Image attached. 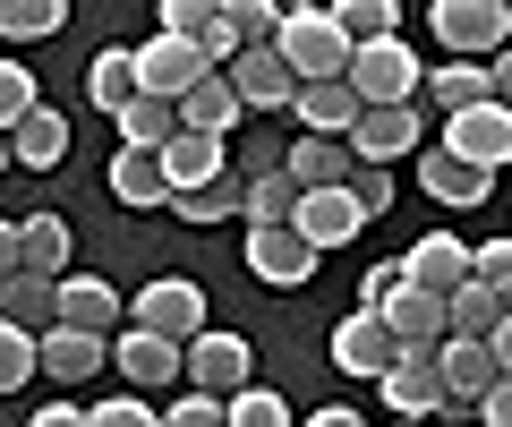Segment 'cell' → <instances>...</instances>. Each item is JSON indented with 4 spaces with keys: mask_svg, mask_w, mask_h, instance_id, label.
<instances>
[{
    "mask_svg": "<svg viewBox=\"0 0 512 427\" xmlns=\"http://www.w3.org/2000/svg\"><path fill=\"white\" fill-rule=\"evenodd\" d=\"M393 427H419V419H393Z\"/></svg>",
    "mask_w": 512,
    "mask_h": 427,
    "instance_id": "cell-52",
    "label": "cell"
},
{
    "mask_svg": "<svg viewBox=\"0 0 512 427\" xmlns=\"http://www.w3.org/2000/svg\"><path fill=\"white\" fill-rule=\"evenodd\" d=\"M427 26H436L444 60H487V69H495V60L512 52V9H504V0H436Z\"/></svg>",
    "mask_w": 512,
    "mask_h": 427,
    "instance_id": "cell-3",
    "label": "cell"
},
{
    "mask_svg": "<svg viewBox=\"0 0 512 427\" xmlns=\"http://www.w3.org/2000/svg\"><path fill=\"white\" fill-rule=\"evenodd\" d=\"M137 94H146V86H137V43H103V52H94V69H86V103L120 120Z\"/></svg>",
    "mask_w": 512,
    "mask_h": 427,
    "instance_id": "cell-20",
    "label": "cell"
},
{
    "mask_svg": "<svg viewBox=\"0 0 512 427\" xmlns=\"http://www.w3.org/2000/svg\"><path fill=\"white\" fill-rule=\"evenodd\" d=\"M111 368H120L128 385H180L188 393V342H163V334H146V325H120V334H111Z\"/></svg>",
    "mask_w": 512,
    "mask_h": 427,
    "instance_id": "cell-9",
    "label": "cell"
},
{
    "mask_svg": "<svg viewBox=\"0 0 512 427\" xmlns=\"http://www.w3.org/2000/svg\"><path fill=\"white\" fill-rule=\"evenodd\" d=\"M419 188H427V197H436V205H487V171H470V163H461V154H444V146H427L419 154Z\"/></svg>",
    "mask_w": 512,
    "mask_h": 427,
    "instance_id": "cell-25",
    "label": "cell"
},
{
    "mask_svg": "<svg viewBox=\"0 0 512 427\" xmlns=\"http://www.w3.org/2000/svg\"><path fill=\"white\" fill-rule=\"evenodd\" d=\"M214 77V60H205V43H180V35H154L137 43V86L154 94V103H188V94Z\"/></svg>",
    "mask_w": 512,
    "mask_h": 427,
    "instance_id": "cell-6",
    "label": "cell"
},
{
    "mask_svg": "<svg viewBox=\"0 0 512 427\" xmlns=\"http://www.w3.org/2000/svg\"><path fill=\"white\" fill-rule=\"evenodd\" d=\"M299 240L316 248V257H325V248H350L367 231V214H359V197H350V188H308V197H299Z\"/></svg>",
    "mask_w": 512,
    "mask_h": 427,
    "instance_id": "cell-12",
    "label": "cell"
},
{
    "mask_svg": "<svg viewBox=\"0 0 512 427\" xmlns=\"http://www.w3.org/2000/svg\"><path fill=\"white\" fill-rule=\"evenodd\" d=\"M35 112H43V86H35V69H26V60H0V137H18Z\"/></svg>",
    "mask_w": 512,
    "mask_h": 427,
    "instance_id": "cell-33",
    "label": "cell"
},
{
    "mask_svg": "<svg viewBox=\"0 0 512 427\" xmlns=\"http://www.w3.org/2000/svg\"><path fill=\"white\" fill-rule=\"evenodd\" d=\"M274 52L291 60L299 86H342V77H350V35L333 26V9H282Z\"/></svg>",
    "mask_w": 512,
    "mask_h": 427,
    "instance_id": "cell-2",
    "label": "cell"
},
{
    "mask_svg": "<svg viewBox=\"0 0 512 427\" xmlns=\"http://www.w3.org/2000/svg\"><path fill=\"white\" fill-rule=\"evenodd\" d=\"M402 291H410L402 257H384V265H367V274H359V308H367V316H384V308H393Z\"/></svg>",
    "mask_w": 512,
    "mask_h": 427,
    "instance_id": "cell-40",
    "label": "cell"
},
{
    "mask_svg": "<svg viewBox=\"0 0 512 427\" xmlns=\"http://www.w3.org/2000/svg\"><path fill=\"white\" fill-rule=\"evenodd\" d=\"M0 316H9V325H26V334H52L60 325V282H43V274H9L0 282Z\"/></svg>",
    "mask_w": 512,
    "mask_h": 427,
    "instance_id": "cell-27",
    "label": "cell"
},
{
    "mask_svg": "<svg viewBox=\"0 0 512 427\" xmlns=\"http://www.w3.org/2000/svg\"><path fill=\"white\" fill-rule=\"evenodd\" d=\"M231 86H239L248 112H291V103H299V77H291V60H282L274 43H265V52H239L231 60Z\"/></svg>",
    "mask_w": 512,
    "mask_h": 427,
    "instance_id": "cell-14",
    "label": "cell"
},
{
    "mask_svg": "<svg viewBox=\"0 0 512 427\" xmlns=\"http://www.w3.org/2000/svg\"><path fill=\"white\" fill-rule=\"evenodd\" d=\"M444 316H453V342H495V325H504V299H495V291H478V282H470V291H461V299H444Z\"/></svg>",
    "mask_w": 512,
    "mask_h": 427,
    "instance_id": "cell-34",
    "label": "cell"
},
{
    "mask_svg": "<svg viewBox=\"0 0 512 427\" xmlns=\"http://www.w3.org/2000/svg\"><path fill=\"white\" fill-rule=\"evenodd\" d=\"M128 325H146V334H163V342H197V334H214L205 325V291L188 274H154L146 291L128 299Z\"/></svg>",
    "mask_w": 512,
    "mask_h": 427,
    "instance_id": "cell-5",
    "label": "cell"
},
{
    "mask_svg": "<svg viewBox=\"0 0 512 427\" xmlns=\"http://www.w3.org/2000/svg\"><path fill=\"white\" fill-rule=\"evenodd\" d=\"M239 120H248V103H239L231 69H214V77H205V86L180 103V129H197V137H231Z\"/></svg>",
    "mask_w": 512,
    "mask_h": 427,
    "instance_id": "cell-24",
    "label": "cell"
},
{
    "mask_svg": "<svg viewBox=\"0 0 512 427\" xmlns=\"http://www.w3.org/2000/svg\"><path fill=\"white\" fill-rule=\"evenodd\" d=\"M26 427H86V410H77V402H43Z\"/></svg>",
    "mask_w": 512,
    "mask_h": 427,
    "instance_id": "cell-47",
    "label": "cell"
},
{
    "mask_svg": "<svg viewBox=\"0 0 512 427\" xmlns=\"http://www.w3.org/2000/svg\"><path fill=\"white\" fill-rule=\"evenodd\" d=\"M478 291H495L512 308V240H478Z\"/></svg>",
    "mask_w": 512,
    "mask_h": 427,
    "instance_id": "cell-43",
    "label": "cell"
},
{
    "mask_svg": "<svg viewBox=\"0 0 512 427\" xmlns=\"http://www.w3.org/2000/svg\"><path fill=\"white\" fill-rule=\"evenodd\" d=\"M26 274L69 282V223L60 214H26Z\"/></svg>",
    "mask_w": 512,
    "mask_h": 427,
    "instance_id": "cell-32",
    "label": "cell"
},
{
    "mask_svg": "<svg viewBox=\"0 0 512 427\" xmlns=\"http://www.w3.org/2000/svg\"><path fill=\"white\" fill-rule=\"evenodd\" d=\"M0 171H18V154H9V137H0Z\"/></svg>",
    "mask_w": 512,
    "mask_h": 427,
    "instance_id": "cell-51",
    "label": "cell"
},
{
    "mask_svg": "<svg viewBox=\"0 0 512 427\" xmlns=\"http://www.w3.org/2000/svg\"><path fill=\"white\" fill-rule=\"evenodd\" d=\"M69 9L60 0H0V43H35V35H60Z\"/></svg>",
    "mask_w": 512,
    "mask_h": 427,
    "instance_id": "cell-36",
    "label": "cell"
},
{
    "mask_svg": "<svg viewBox=\"0 0 512 427\" xmlns=\"http://www.w3.org/2000/svg\"><path fill=\"white\" fill-rule=\"evenodd\" d=\"M231 427H291V402L274 385H248V393H231Z\"/></svg>",
    "mask_w": 512,
    "mask_h": 427,
    "instance_id": "cell-39",
    "label": "cell"
},
{
    "mask_svg": "<svg viewBox=\"0 0 512 427\" xmlns=\"http://www.w3.org/2000/svg\"><path fill=\"white\" fill-rule=\"evenodd\" d=\"M350 94H359L367 112H402V103H419L427 94V60H419V43H367V52H350V77H342Z\"/></svg>",
    "mask_w": 512,
    "mask_h": 427,
    "instance_id": "cell-1",
    "label": "cell"
},
{
    "mask_svg": "<svg viewBox=\"0 0 512 427\" xmlns=\"http://www.w3.org/2000/svg\"><path fill=\"white\" fill-rule=\"evenodd\" d=\"M120 316H128V299L111 291L103 274H69V282H60V325H77V334H103V342H111V325H120Z\"/></svg>",
    "mask_w": 512,
    "mask_h": 427,
    "instance_id": "cell-18",
    "label": "cell"
},
{
    "mask_svg": "<svg viewBox=\"0 0 512 427\" xmlns=\"http://www.w3.org/2000/svg\"><path fill=\"white\" fill-rule=\"evenodd\" d=\"M103 368H111L103 334H77V325H52V334H43V376H52V385H86V376H103Z\"/></svg>",
    "mask_w": 512,
    "mask_h": 427,
    "instance_id": "cell-19",
    "label": "cell"
},
{
    "mask_svg": "<svg viewBox=\"0 0 512 427\" xmlns=\"http://www.w3.org/2000/svg\"><path fill=\"white\" fill-rule=\"evenodd\" d=\"M419 137H427L419 103H402V112H359V129H350V163L384 171V163H402V154H419Z\"/></svg>",
    "mask_w": 512,
    "mask_h": 427,
    "instance_id": "cell-11",
    "label": "cell"
},
{
    "mask_svg": "<svg viewBox=\"0 0 512 427\" xmlns=\"http://www.w3.org/2000/svg\"><path fill=\"white\" fill-rule=\"evenodd\" d=\"M282 171H291V180H299V197H308V188H350V171H359V163H350V146H342V137H299Z\"/></svg>",
    "mask_w": 512,
    "mask_h": 427,
    "instance_id": "cell-28",
    "label": "cell"
},
{
    "mask_svg": "<svg viewBox=\"0 0 512 427\" xmlns=\"http://www.w3.org/2000/svg\"><path fill=\"white\" fill-rule=\"evenodd\" d=\"M419 103L444 112V120H461V112H478V103H495V69H487V60H436Z\"/></svg>",
    "mask_w": 512,
    "mask_h": 427,
    "instance_id": "cell-15",
    "label": "cell"
},
{
    "mask_svg": "<svg viewBox=\"0 0 512 427\" xmlns=\"http://www.w3.org/2000/svg\"><path fill=\"white\" fill-rule=\"evenodd\" d=\"M402 274H410V291H427V299H461L478 282V240H461V231H427V240L402 248Z\"/></svg>",
    "mask_w": 512,
    "mask_h": 427,
    "instance_id": "cell-4",
    "label": "cell"
},
{
    "mask_svg": "<svg viewBox=\"0 0 512 427\" xmlns=\"http://www.w3.org/2000/svg\"><path fill=\"white\" fill-rule=\"evenodd\" d=\"M9 154H18V171H52V163H69V120H60V112H35L18 137H9Z\"/></svg>",
    "mask_w": 512,
    "mask_h": 427,
    "instance_id": "cell-31",
    "label": "cell"
},
{
    "mask_svg": "<svg viewBox=\"0 0 512 427\" xmlns=\"http://www.w3.org/2000/svg\"><path fill=\"white\" fill-rule=\"evenodd\" d=\"M487 351H495V368L512 376V316H504V325H495V342H487Z\"/></svg>",
    "mask_w": 512,
    "mask_h": 427,
    "instance_id": "cell-49",
    "label": "cell"
},
{
    "mask_svg": "<svg viewBox=\"0 0 512 427\" xmlns=\"http://www.w3.org/2000/svg\"><path fill=\"white\" fill-rule=\"evenodd\" d=\"M171 137H180V103H154V94H137L120 112V146H137V154H163Z\"/></svg>",
    "mask_w": 512,
    "mask_h": 427,
    "instance_id": "cell-29",
    "label": "cell"
},
{
    "mask_svg": "<svg viewBox=\"0 0 512 427\" xmlns=\"http://www.w3.org/2000/svg\"><path fill=\"white\" fill-rule=\"evenodd\" d=\"M393 359H402V342H393V325H384V316H342V325H333V368L342 376H359V385H384V376H393Z\"/></svg>",
    "mask_w": 512,
    "mask_h": 427,
    "instance_id": "cell-8",
    "label": "cell"
},
{
    "mask_svg": "<svg viewBox=\"0 0 512 427\" xmlns=\"http://www.w3.org/2000/svg\"><path fill=\"white\" fill-rule=\"evenodd\" d=\"M384 325H393V342H402L410 359H436L444 342H453V316H444V299H427V291H402L393 308H384Z\"/></svg>",
    "mask_w": 512,
    "mask_h": 427,
    "instance_id": "cell-16",
    "label": "cell"
},
{
    "mask_svg": "<svg viewBox=\"0 0 512 427\" xmlns=\"http://www.w3.org/2000/svg\"><path fill=\"white\" fill-rule=\"evenodd\" d=\"M436 376H444V393H453L461 410H478L495 385H504V368H495L487 342H444V351H436Z\"/></svg>",
    "mask_w": 512,
    "mask_h": 427,
    "instance_id": "cell-17",
    "label": "cell"
},
{
    "mask_svg": "<svg viewBox=\"0 0 512 427\" xmlns=\"http://www.w3.org/2000/svg\"><path fill=\"white\" fill-rule=\"evenodd\" d=\"M26 376H43V342L0 316V393H26Z\"/></svg>",
    "mask_w": 512,
    "mask_h": 427,
    "instance_id": "cell-37",
    "label": "cell"
},
{
    "mask_svg": "<svg viewBox=\"0 0 512 427\" xmlns=\"http://www.w3.org/2000/svg\"><path fill=\"white\" fill-rule=\"evenodd\" d=\"M359 94L350 86H299V103H291V120H299V137H342L350 146V129H359Z\"/></svg>",
    "mask_w": 512,
    "mask_h": 427,
    "instance_id": "cell-21",
    "label": "cell"
},
{
    "mask_svg": "<svg viewBox=\"0 0 512 427\" xmlns=\"http://www.w3.org/2000/svg\"><path fill=\"white\" fill-rule=\"evenodd\" d=\"M470 427H478V419H470Z\"/></svg>",
    "mask_w": 512,
    "mask_h": 427,
    "instance_id": "cell-53",
    "label": "cell"
},
{
    "mask_svg": "<svg viewBox=\"0 0 512 427\" xmlns=\"http://www.w3.org/2000/svg\"><path fill=\"white\" fill-rule=\"evenodd\" d=\"M239 257H248L256 282H274V291H299V282H316V265H325L299 231H248V248H239Z\"/></svg>",
    "mask_w": 512,
    "mask_h": 427,
    "instance_id": "cell-13",
    "label": "cell"
},
{
    "mask_svg": "<svg viewBox=\"0 0 512 427\" xmlns=\"http://www.w3.org/2000/svg\"><path fill=\"white\" fill-rule=\"evenodd\" d=\"M163 171H171V197H188V188H214V180H231V163H222V137H197V129H180L163 146Z\"/></svg>",
    "mask_w": 512,
    "mask_h": 427,
    "instance_id": "cell-22",
    "label": "cell"
},
{
    "mask_svg": "<svg viewBox=\"0 0 512 427\" xmlns=\"http://www.w3.org/2000/svg\"><path fill=\"white\" fill-rule=\"evenodd\" d=\"M478 427H512V376L487 393V402H478Z\"/></svg>",
    "mask_w": 512,
    "mask_h": 427,
    "instance_id": "cell-46",
    "label": "cell"
},
{
    "mask_svg": "<svg viewBox=\"0 0 512 427\" xmlns=\"http://www.w3.org/2000/svg\"><path fill=\"white\" fill-rule=\"evenodd\" d=\"M495 103H504V112H512V52L495 60Z\"/></svg>",
    "mask_w": 512,
    "mask_h": 427,
    "instance_id": "cell-50",
    "label": "cell"
},
{
    "mask_svg": "<svg viewBox=\"0 0 512 427\" xmlns=\"http://www.w3.org/2000/svg\"><path fill=\"white\" fill-rule=\"evenodd\" d=\"M333 26L350 35V52H367V43L402 35V9H393V0H333Z\"/></svg>",
    "mask_w": 512,
    "mask_h": 427,
    "instance_id": "cell-30",
    "label": "cell"
},
{
    "mask_svg": "<svg viewBox=\"0 0 512 427\" xmlns=\"http://www.w3.org/2000/svg\"><path fill=\"white\" fill-rule=\"evenodd\" d=\"M26 274V223H0V282Z\"/></svg>",
    "mask_w": 512,
    "mask_h": 427,
    "instance_id": "cell-45",
    "label": "cell"
},
{
    "mask_svg": "<svg viewBox=\"0 0 512 427\" xmlns=\"http://www.w3.org/2000/svg\"><path fill=\"white\" fill-rule=\"evenodd\" d=\"M350 197H359V214H367V223H384V214H393V171H350Z\"/></svg>",
    "mask_w": 512,
    "mask_h": 427,
    "instance_id": "cell-44",
    "label": "cell"
},
{
    "mask_svg": "<svg viewBox=\"0 0 512 427\" xmlns=\"http://www.w3.org/2000/svg\"><path fill=\"white\" fill-rule=\"evenodd\" d=\"M308 427H367V419H359V410H350V402H325V410H316Z\"/></svg>",
    "mask_w": 512,
    "mask_h": 427,
    "instance_id": "cell-48",
    "label": "cell"
},
{
    "mask_svg": "<svg viewBox=\"0 0 512 427\" xmlns=\"http://www.w3.org/2000/svg\"><path fill=\"white\" fill-rule=\"evenodd\" d=\"M239 197H248V180H214V188H188V197H171V214H180V223H231Z\"/></svg>",
    "mask_w": 512,
    "mask_h": 427,
    "instance_id": "cell-38",
    "label": "cell"
},
{
    "mask_svg": "<svg viewBox=\"0 0 512 427\" xmlns=\"http://www.w3.org/2000/svg\"><path fill=\"white\" fill-rule=\"evenodd\" d=\"M111 197H120V205H137V214L171 205V171H163V154H137V146H120V154H111Z\"/></svg>",
    "mask_w": 512,
    "mask_h": 427,
    "instance_id": "cell-23",
    "label": "cell"
},
{
    "mask_svg": "<svg viewBox=\"0 0 512 427\" xmlns=\"http://www.w3.org/2000/svg\"><path fill=\"white\" fill-rule=\"evenodd\" d=\"M239 223L248 231H291L299 223V180L291 171H256L248 197H239Z\"/></svg>",
    "mask_w": 512,
    "mask_h": 427,
    "instance_id": "cell-26",
    "label": "cell"
},
{
    "mask_svg": "<svg viewBox=\"0 0 512 427\" xmlns=\"http://www.w3.org/2000/svg\"><path fill=\"white\" fill-rule=\"evenodd\" d=\"M222 26H231V52H265L282 35V9L274 0H222Z\"/></svg>",
    "mask_w": 512,
    "mask_h": 427,
    "instance_id": "cell-35",
    "label": "cell"
},
{
    "mask_svg": "<svg viewBox=\"0 0 512 427\" xmlns=\"http://www.w3.org/2000/svg\"><path fill=\"white\" fill-rule=\"evenodd\" d=\"M248 376H256V351H248V334H197L188 342V393H214V402H231V393H248Z\"/></svg>",
    "mask_w": 512,
    "mask_h": 427,
    "instance_id": "cell-7",
    "label": "cell"
},
{
    "mask_svg": "<svg viewBox=\"0 0 512 427\" xmlns=\"http://www.w3.org/2000/svg\"><path fill=\"white\" fill-rule=\"evenodd\" d=\"M163 427H231V402H214V393H171Z\"/></svg>",
    "mask_w": 512,
    "mask_h": 427,
    "instance_id": "cell-42",
    "label": "cell"
},
{
    "mask_svg": "<svg viewBox=\"0 0 512 427\" xmlns=\"http://www.w3.org/2000/svg\"><path fill=\"white\" fill-rule=\"evenodd\" d=\"M444 154H461L470 171H504L512 163V112L504 103H478V112H461V120H444Z\"/></svg>",
    "mask_w": 512,
    "mask_h": 427,
    "instance_id": "cell-10",
    "label": "cell"
},
{
    "mask_svg": "<svg viewBox=\"0 0 512 427\" xmlns=\"http://www.w3.org/2000/svg\"><path fill=\"white\" fill-rule=\"evenodd\" d=\"M86 427H163V410H146L137 393H111V402L86 410Z\"/></svg>",
    "mask_w": 512,
    "mask_h": 427,
    "instance_id": "cell-41",
    "label": "cell"
}]
</instances>
